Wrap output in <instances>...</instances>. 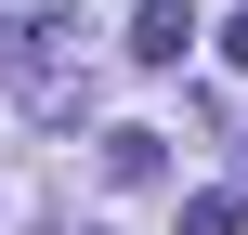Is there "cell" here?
<instances>
[{
    "label": "cell",
    "instance_id": "cell-1",
    "mask_svg": "<svg viewBox=\"0 0 248 235\" xmlns=\"http://www.w3.org/2000/svg\"><path fill=\"white\" fill-rule=\"evenodd\" d=\"M183 39H196L183 0H144V13H131V52H144V65H183Z\"/></svg>",
    "mask_w": 248,
    "mask_h": 235
},
{
    "label": "cell",
    "instance_id": "cell-2",
    "mask_svg": "<svg viewBox=\"0 0 248 235\" xmlns=\"http://www.w3.org/2000/svg\"><path fill=\"white\" fill-rule=\"evenodd\" d=\"M105 170L118 183H157V131H105Z\"/></svg>",
    "mask_w": 248,
    "mask_h": 235
},
{
    "label": "cell",
    "instance_id": "cell-3",
    "mask_svg": "<svg viewBox=\"0 0 248 235\" xmlns=\"http://www.w3.org/2000/svg\"><path fill=\"white\" fill-rule=\"evenodd\" d=\"M183 235H235V196H183Z\"/></svg>",
    "mask_w": 248,
    "mask_h": 235
},
{
    "label": "cell",
    "instance_id": "cell-4",
    "mask_svg": "<svg viewBox=\"0 0 248 235\" xmlns=\"http://www.w3.org/2000/svg\"><path fill=\"white\" fill-rule=\"evenodd\" d=\"M222 52H235V65H248V13H235V26H222Z\"/></svg>",
    "mask_w": 248,
    "mask_h": 235
}]
</instances>
